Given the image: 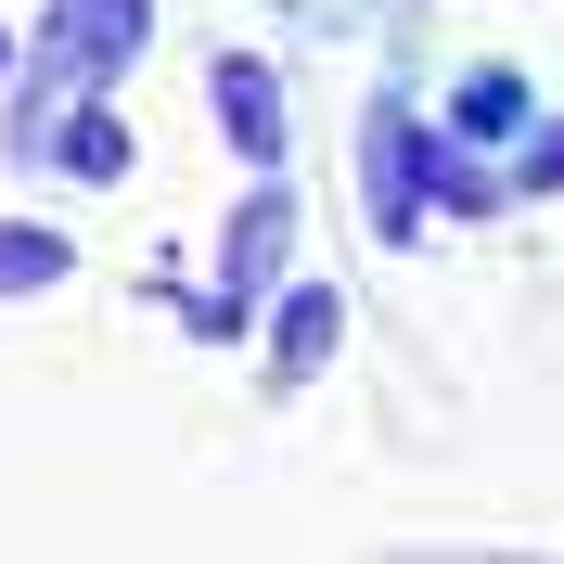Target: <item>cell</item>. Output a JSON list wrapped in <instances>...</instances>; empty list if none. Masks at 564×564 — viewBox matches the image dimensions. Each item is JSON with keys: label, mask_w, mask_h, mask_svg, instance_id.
I'll list each match as a JSON object with an SVG mask.
<instances>
[{"label": "cell", "mask_w": 564, "mask_h": 564, "mask_svg": "<svg viewBox=\"0 0 564 564\" xmlns=\"http://www.w3.org/2000/svg\"><path fill=\"white\" fill-rule=\"evenodd\" d=\"M423 167H436V141H423L398 104L359 116V218H372L386 245H411V231H423Z\"/></svg>", "instance_id": "obj_1"}, {"label": "cell", "mask_w": 564, "mask_h": 564, "mask_svg": "<svg viewBox=\"0 0 564 564\" xmlns=\"http://www.w3.org/2000/svg\"><path fill=\"white\" fill-rule=\"evenodd\" d=\"M218 129H231V154H245L257 180H282V141H295V116H282V77L257 65V52H218Z\"/></svg>", "instance_id": "obj_2"}, {"label": "cell", "mask_w": 564, "mask_h": 564, "mask_svg": "<svg viewBox=\"0 0 564 564\" xmlns=\"http://www.w3.org/2000/svg\"><path fill=\"white\" fill-rule=\"evenodd\" d=\"M282 257H295V193H282V180H257L245 206H231V245H218V270H231V308H245V295H270Z\"/></svg>", "instance_id": "obj_3"}, {"label": "cell", "mask_w": 564, "mask_h": 564, "mask_svg": "<svg viewBox=\"0 0 564 564\" xmlns=\"http://www.w3.org/2000/svg\"><path fill=\"white\" fill-rule=\"evenodd\" d=\"M334 334H347V295H334V282H295L270 308V386H308L321 359H334Z\"/></svg>", "instance_id": "obj_4"}, {"label": "cell", "mask_w": 564, "mask_h": 564, "mask_svg": "<svg viewBox=\"0 0 564 564\" xmlns=\"http://www.w3.org/2000/svg\"><path fill=\"white\" fill-rule=\"evenodd\" d=\"M141 13L154 0H52V52H77V77H116L141 52Z\"/></svg>", "instance_id": "obj_5"}, {"label": "cell", "mask_w": 564, "mask_h": 564, "mask_svg": "<svg viewBox=\"0 0 564 564\" xmlns=\"http://www.w3.org/2000/svg\"><path fill=\"white\" fill-rule=\"evenodd\" d=\"M77 270L65 231H39V218H0V295H52V282Z\"/></svg>", "instance_id": "obj_6"}, {"label": "cell", "mask_w": 564, "mask_h": 564, "mask_svg": "<svg viewBox=\"0 0 564 564\" xmlns=\"http://www.w3.org/2000/svg\"><path fill=\"white\" fill-rule=\"evenodd\" d=\"M449 116H462V141H513V129H527V77H513V65H475Z\"/></svg>", "instance_id": "obj_7"}, {"label": "cell", "mask_w": 564, "mask_h": 564, "mask_svg": "<svg viewBox=\"0 0 564 564\" xmlns=\"http://www.w3.org/2000/svg\"><path fill=\"white\" fill-rule=\"evenodd\" d=\"M52 167H77V180H129V129H116L104 104H77L65 129H52Z\"/></svg>", "instance_id": "obj_8"}, {"label": "cell", "mask_w": 564, "mask_h": 564, "mask_svg": "<svg viewBox=\"0 0 564 564\" xmlns=\"http://www.w3.org/2000/svg\"><path fill=\"white\" fill-rule=\"evenodd\" d=\"M513 180H527V193H564V116L527 141V167H513Z\"/></svg>", "instance_id": "obj_9"}, {"label": "cell", "mask_w": 564, "mask_h": 564, "mask_svg": "<svg viewBox=\"0 0 564 564\" xmlns=\"http://www.w3.org/2000/svg\"><path fill=\"white\" fill-rule=\"evenodd\" d=\"M0 77H13V39H0Z\"/></svg>", "instance_id": "obj_10"}]
</instances>
